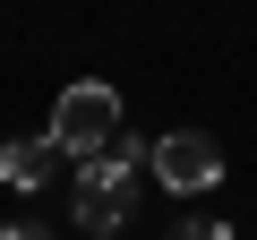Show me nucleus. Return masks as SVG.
Instances as JSON below:
<instances>
[{"label": "nucleus", "mask_w": 257, "mask_h": 240, "mask_svg": "<svg viewBox=\"0 0 257 240\" xmlns=\"http://www.w3.org/2000/svg\"><path fill=\"white\" fill-rule=\"evenodd\" d=\"M138 163H146V138H111L103 155H86L77 163V223L94 231V240H111L128 214H138Z\"/></svg>", "instance_id": "1"}, {"label": "nucleus", "mask_w": 257, "mask_h": 240, "mask_svg": "<svg viewBox=\"0 0 257 240\" xmlns=\"http://www.w3.org/2000/svg\"><path fill=\"white\" fill-rule=\"evenodd\" d=\"M52 138H60V155H103L111 138H120V94L103 86V77H77V86H60V103H52Z\"/></svg>", "instance_id": "2"}, {"label": "nucleus", "mask_w": 257, "mask_h": 240, "mask_svg": "<svg viewBox=\"0 0 257 240\" xmlns=\"http://www.w3.org/2000/svg\"><path fill=\"white\" fill-rule=\"evenodd\" d=\"M146 163H155V180H163L172 197H197V189L223 180V146H214L206 129H172V138H155Z\"/></svg>", "instance_id": "3"}, {"label": "nucleus", "mask_w": 257, "mask_h": 240, "mask_svg": "<svg viewBox=\"0 0 257 240\" xmlns=\"http://www.w3.org/2000/svg\"><path fill=\"white\" fill-rule=\"evenodd\" d=\"M60 172V138L43 129V138H9V146H0V180H9V189H43Z\"/></svg>", "instance_id": "4"}, {"label": "nucleus", "mask_w": 257, "mask_h": 240, "mask_svg": "<svg viewBox=\"0 0 257 240\" xmlns=\"http://www.w3.org/2000/svg\"><path fill=\"white\" fill-rule=\"evenodd\" d=\"M172 240H231V231H223V223H214V214H197V223H180V231H172Z\"/></svg>", "instance_id": "5"}, {"label": "nucleus", "mask_w": 257, "mask_h": 240, "mask_svg": "<svg viewBox=\"0 0 257 240\" xmlns=\"http://www.w3.org/2000/svg\"><path fill=\"white\" fill-rule=\"evenodd\" d=\"M0 240H52L43 223H9V231H0Z\"/></svg>", "instance_id": "6"}]
</instances>
